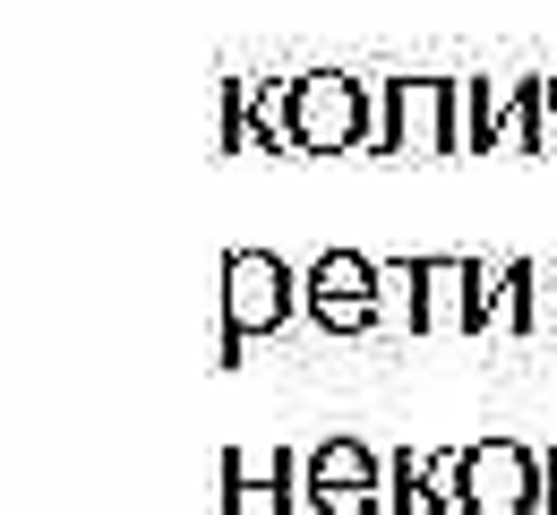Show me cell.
<instances>
[{
  "instance_id": "cell-1",
  "label": "cell",
  "mask_w": 557,
  "mask_h": 515,
  "mask_svg": "<svg viewBox=\"0 0 557 515\" xmlns=\"http://www.w3.org/2000/svg\"><path fill=\"white\" fill-rule=\"evenodd\" d=\"M386 130V95H369L344 70H309L292 77V147L300 155H360Z\"/></svg>"
},
{
  "instance_id": "cell-4",
  "label": "cell",
  "mask_w": 557,
  "mask_h": 515,
  "mask_svg": "<svg viewBox=\"0 0 557 515\" xmlns=\"http://www.w3.org/2000/svg\"><path fill=\"white\" fill-rule=\"evenodd\" d=\"M300 301H309V318H318L326 335H369V327L386 318V301H377V258H360V249L309 258V267H300Z\"/></svg>"
},
{
  "instance_id": "cell-2",
  "label": "cell",
  "mask_w": 557,
  "mask_h": 515,
  "mask_svg": "<svg viewBox=\"0 0 557 515\" xmlns=\"http://www.w3.org/2000/svg\"><path fill=\"white\" fill-rule=\"evenodd\" d=\"M292 309H309V301H300V275L283 267L275 249H232L223 258V353H214V369L240 361L249 335L292 327Z\"/></svg>"
},
{
  "instance_id": "cell-14",
  "label": "cell",
  "mask_w": 557,
  "mask_h": 515,
  "mask_svg": "<svg viewBox=\"0 0 557 515\" xmlns=\"http://www.w3.org/2000/svg\"><path fill=\"white\" fill-rule=\"evenodd\" d=\"M463 473H472V446L429 455V515H463Z\"/></svg>"
},
{
  "instance_id": "cell-17",
  "label": "cell",
  "mask_w": 557,
  "mask_h": 515,
  "mask_svg": "<svg viewBox=\"0 0 557 515\" xmlns=\"http://www.w3.org/2000/svg\"><path fill=\"white\" fill-rule=\"evenodd\" d=\"M541 473H549V515H557V446H549V464H541Z\"/></svg>"
},
{
  "instance_id": "cell-13",
  "label": "cell",
  "mask_w": 557,
  "mask_h": 515,
  "mask_svg": "<svg viewBox=\"0 0 557 515\" xmlns=\"http://www.w3.org/2000/svg\"><path fill=\"white\" fill-rule=\"evenodd\" d=\"M386 515H429V464H420V455H395V464H386Z\"/></svg>"
},
{
  "instance_id": "cell-5",
  "label": "cell",
  "mask_w": 557,
  "mask_h": 515,
  "mask_svg": "<svg viewBox=\"0 0 557 515\" xmlns=\"http://www.w3.org/2000/svg\"><path fill=\"white\" fill-rule=\"evenodd\" d=\"M541 490H549V473L523 439H481L472 473H463V515H532V507H549Z\"/></svg>"
},
{
  "instance_id": "cell-6",
  "label": "cell",
  "mask_w": 557,
  "mask_h": 515,
  "mask_svg": "<svg viewBox=\"0 0 557 515\" xmlns=\"http://www.w3.org/2000/svg\"><path fill=\"white\" fill-rule=\"evenodd\" d=\"M488 293L481 258H420V335H488Z\"/></svg>"
},
{
  "instance_id": "cell-11",
  "label": "cell",
  "mask_w": 557,
  "mask_h": 515,
  "mask_svg": "<svg viewBox=\"0 0 557 515\" xmlns=\"http://www.w3.org/2000/svg\"><path fill=\"white\" fill-rule=\"evenodd\" d=\"M249 147H267V155H300L292 147V86H249Z\"/></svg>"
},
{
  "instance_id": "cell-16",
  "label": "cell",
  "mask_w": 557,
  "mask_h": 515,
  "mask_svg": "<svg viewBox=\"0 0 557 515\" xmlns=\"http://www.w3.org/2000/svg\"><path fill=\"white\" fill-rule=\"evenodd\" d=\"M541 335H557V258L541 267Z\"/></svg>"
},
{
  "instance_id": "cell-8",
  "label": "cell",
  "mask_w": 557,
  "mask_h": 515,
  "mask_svg": "<svg viewBox=\"0 0 557 515\" xmlns=\"http://www.w3.org/2000/svg\"><path fill=\"white\" fill-rule=\"evenodd\" d=\"M292 473H300V455L275 446V464H258V455H223V515H292Z\"/></svg>"
},
{
  "instance_id": "cell-3",
  "label": "cell",
  "mask_w": 557,
  "mask_h": 515,
  "mask_svg": "<svg viewBox=\"0 0 557 515\" xmlns=\"http://www.w3.org/2000/svg\"><path fill=\"white\" fill-rule=\"evenodd\" d=\"M386 130H377V155H404V163H446L455 147V95L463 77H386Z\"/></svg>"
},
{
  "instance_id": "cell-9",
  "label": "cell",
  "mask_w": 557,
  "mask_h": 515,
  "mask_svg": "<svg viewBox=\"0 0 557 515\" xmlns=\"http://www.w3.org/2000/svg\"><path fill=\"white\" fill-rule=\"evenodd\" d=\"M488 335H541V258L497 267V293H488Z\"/></svg>"
},
{
  "instance_id": "cell-15",
  "label": "cell",
  "mask_w": 557,
  "mask_h": 515,
  "mask_svg": "<svg viewBox=\"0 0 557 515\" xmlns=\"http://www.w3.org/2000/svg\"><path fill=\"white\" fill-rule=\"evenodd\" d=\"M249 147V77H223V155Z\"/></svg>"
},
{
  "instance_id": "cell-18",
  "label": "cell",
  "mask_w": 557,
  "mask_h": 515,
  "mask_svg": "<svg viewBox=\"0 0 557 515\" xmlns=\"http://www.w3.org/2000/svg\"><path fill=\"white\" fill-rule=\"evenodd\" d=\"M549 147H557V77H549Z\"/></svg>"
},
{
  "instance_id": "cell-12",
  "label": "cell",
  "mask_w": 557,
  "mask_h": 515,
  "mask_svg": "<svg viewBox=\"0 0 557 515\" xmlns=\"http://www.w3.org/2000/svg\"><path fill=\"white\" fill-rule=\"evenodd\" d=\"M377 301H386V318H404L420 335V258H395V267H377Z\"/></svg>"
},
{
  "instance_id": "cell-10",
  "label": "cell",
  "mask_w": 557,
  "mask_h": 515,
  "mask_svg": "<svg viewBox=\"0 0 557 515\" xmlns=\"http://www.w3.org/2000/svg\"><path fill=\"white\" fill-rule=\"evenodd\" d=\"M497 130H506L497 86H488V77H463V95H455V147L463 155H497Z\"/></svg>"
},
{
  "instance_id": "cell-7",
  "label": "cell",
  "mask_w": 557,
  "mask_h": 515,
  "mask_svg": "<svg viewBox=\"0 0 557 515\" xmlns=\"http://www.w3.org/2000/svg\"><path fill=\"white\" fill-rule=\"evenodd\" d=\"M309 507L318 515H377L386 490H377V455L360 439H326L309 455Z\"/></svg>"
}]
</instances>
